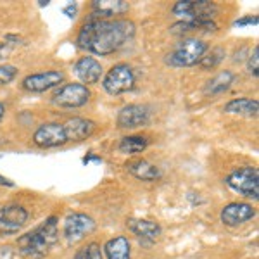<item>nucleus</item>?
<instances>
[{"instance_id":"nucleus-1","label":"nucleus","mask_w":259,"mask_h":259,"mask_svg":"<svg viewBox=\"0 0 259 259\" xmlns=\"http://www.w3.org/2000/svg\"><path fill=\"white\" fill-rule=\"evenodd\" d=\"M135 35V24L128 19H104L92 14L78 33V47L95 54L111 56Z\"/></svg>"},{"instance_id":"nucleus-2","label":"nucleus","mask_w":259,"mask_h":259,"mask_svg":"<svg viewBox=\"0 0 259 259\" xmlns=\"http://www.w3.org/2000/svg\"><path fill=\"white\" fill-rule=\"evenodd\" d=\"M59 239L57 233V218L50 216L49 220H45L38 228H35L33 232L26 233V235L18 239V247L21 254L28 257L40 259L47 256L50 247Z\"/></svg>"},{"instance_id":"nucleus-3","label":"nucleus","mask_w":259,"mask_h":259,"mask_svg":"<svg viewBox=\"0 0 259 259\" xmlns=\"http://www.w3.org/2000/svg\"><path fill=\"white\" fill-rule=\"evenodd\" d=\"M206 52H207V44L204 40L187 38L175 47V50L168 56L166 62L169 66H175V68H190V66L199 64Z\"/></svg>"},{"instance_id":"nucleus-4","label":"nucleus","mask_w":259,"mask_h":259,"mask_svg":"<svg viewBox=\"0 0 259 259\" xmlns=\"http://www.w3.org/2000/svg\"><path fill=\"white\" fill-rule=\"evenodd\" d=\"M173 14L178 16L182 23L212 21L216 14V6L209 0H182L175 4Z\"/></svg>"},{"instance_id":"nucleus-5","label":"nucleus","mask_w":259,"mask_h":259,"mask_svg":"<svg viewBox=\"0 0 259 259\" xmlns=\"http://www.w3.org/2000/svg\"><path fill=\"white\" fill-rule=\"evenodd\" d=\"M225 183L232 190L239 192L240 195L247 199H257L259 197V171L252 166L239 168L233 173H230Z\"/></svg>"},{"instance_id":"nucleus-6","label":"nucleus","mask_w":259,"mask_h":259,"mask_svg":"<svg viewBox=\"0 0 259 259\" xmlns=\"http://www.w3.org/2000/svg\"><path fill=\"white\" fill-rule=\"evenodd\" d=\"M133 85H135V73L128 64H116L114 68L107 71L102 81L104 90L109 95H121L132 90Z\"/></svg>"},{"instance_id":"nucleus-7","label":"nucleus","mask_w":259,"mask_h":259,"mask_svg":"<svg viewBox=\"0 0 259 259\" xmlns=\"http://www.w3.org/2000/svg\"><path fill=\"white\" fill-rule=\"evenodd\" d=\"M90 97L92 94L85 85H81V83H68V85L61 87L54 94L52 100L59 107H69V109H73V107L85 106L90 100Z\"/></svg>"},{"instance_id":"nucleus-8","label":"nucleus","mask_w":259,"mask_h":259,"mask_svg":"<svg viewBox=\"0 0 259 259\" xmlns=\"http://www.w3.org/2000/svg\"><path fill=\"white\" fill-rule=\"evenodd\" d=\"M95 221L83 212H73L64 221V237L68 242H80L95 230Z\"/></svg>"},{"instance_id":"nucleus-9","label":"nucleus","mask_w":259,"mask_h":259,"mask_svg":"<svg viewBox=\"0 0 259 259\" xmlns=\"http://www.w3.org/2000/svg\"><path fill=\"white\" fill-rule=\"evenodd\" d=\"M28 212L23 206L9 204L0 209V235H14L26 225Z\"/></svg>"},{"instance_id":"nucleus-10","label":"nucleus","mask_w":259,"mask_h":259,"mask_svg":"<svg viewBox=\"0 0 259 259\" xmlns=\"http://www.w3.org/2000/svg\"><path fill=\"white\" fill-rule=\"evenodd\" d=\"M33 142L41 149H52V147L64 145L68 139H66V132L62 124L45 123L36 128V132L33 133Z\"/></svg>"},{"instance_id":"nucleus-11","label":"nucleus","mask_w":259,"mask_h":259,"mask_svg":"<svg viewBox=\"0 0 259 259\" xmlns=\"http://www.w3.org/2000/svg\"><path fill=\"white\" fill-rule=\"evenodd\" d=\"M150 119V109L142 104H130L118 114V126L123 130H133L147 124Z\"/></svg>"},{"instance_id":"nucleus-12","label":"nucleus","mask_w":259,"mask_h":259,"mask_svg":"<svg viewBox=\"0 0 259 259\" xmlns=\"http://www.w3.org/2000/svg\"><path fill=\"white\" fill-rule=\"evenodd\" d=\"M64 81V74L61 71H44V73L30 74L23 80V89L33 94H40V92L50 90L54 87L61 85Z\"/></svg>"},{"instance_id":"nucleus-13","label":"nucleus","mask_w":259,"mask_h":259,"mask_svg":"<svg viewBox=\"0 0 259 259\" xmlns=\"http://www.w3.org/2000/svg\"><path fill=\"white\" fill-rule=\"evenodd\" d=\"M256 216V209L245 202H232L221 211V221L227 227H239Z\"/></svg>"},{"instance_id":"nucleus-14","label":"nucleus","mask_w":259,"mask_h":259,"mask_svg":"<svg viewBox=\"0 0 259 259\" xmlns=\"http://www.w3.org/2000/svg\"><path fill=\"white\" fill-rule=\"evenodd\" d=\"M74 73H76V76L85 83V87L94 85V83H97L100 80V76H102V66H100V62L95 59V57L85 56L74 64Z\"/></svg>"},{"instance_id":"nucleus-15","label":"nucleus","mask_w":259,"mask_h":259,"mask_svg":"<svg viewBox=\"0 0 259 259\" xmlns=\"http://www.w3.org/2000/svg\"><path fill=\"white\" fill-rule=\"evenodd\" d=\"M62 126H64L68 142H80V140L89 139L92 133H94L95 123L85 118H73V119L66 121Z\"/></svg>"},{"instance_id":"nucleus-16","label":"nucleus","mask_w":259,"mask_h":259,"mask_svg":"<svg viewBox=\"0 0 259 259\" xmlns=\"http://www.w3.org/2000/svg\"><path fill=\"white\" fill-rule=\"evenodd\" d=\"M92 9H94V16L109 19L112 16H121L128 12L130 4L124 0H95L92 4Z\"/></svg>"},{"instance_id":"nucleus-17","label":"nucleus","mask_w":259,"mask_h":259,"mask_svg":"<svg viewBox=\"0 0 259 259\" xmlns=\"http://www.w3.org/2000/svg\"><path fill=\"white\" fill-rule=\"evenodd\" d=\"M128 227L144 242H156L157 237H161V227L149 220H130Z\"/></svg>"},{"instance_id":"nucleus-18","label":"nucleus","mask_w":259,"mask_h":259,"mask_svg":"<svg viewBox=\"0 0 259 259\" xmlns=\"http://www.w3.org/2000/svg\"><path fill=\"white\" fill-rule=\"evenodd\" d=\"M225 112L228 114H239V116H245V118H256L259 112V102L254 99H233L225 106Z\"/></svg>"},{"instance_id":"nucleus-19","label":"nucleus","mask_w":259,"mask_h":259,"mask_svg":"<svg viewBox=\"0 0 259 259\" xmlns=\"http://www.w3.org/2000/svg\"><path fill=\"white\" fill-rule=\"evenodd\" d=\"M126 171L132 173L135 178L144 180V182H154V180H157L161 177L159 168H156V166L150 164V162L145 159H137V161L128 162Z\"/></svg>"},{"instance_id":"nucleus-20","label":"nucleus","mask_w":259,"mask_h":259,"mask_svg":"<svg viewBox=\"0 0 259 259\" xmlns=\"http://www.w3.org/2000/svg\"><path fill=\"white\" fill-rule=\"evenodd\" d=\"M104 254L107 259H130V242L126 237H114L104 245Z\"/></svg>"},{"instance_id":"nucleus-21","label":"nucleus","mask_w":259,"mask_h":259,"mask_svg":"<svg viewBox=\"0 0 259 259\" xmlns=\"http://www.w3.org/2000/svg\"><path fill=\"white\" fill-rule=\"evenodd\" d=\"M235 80V74L232 71H221V73L216 74L212 80L207 81L206 85V94L209 95H218V94H223L230 89V85Z\"/></svg>"},{"instance_id":"nucleus-22","label":"nucleus","mask_w":259,"mask_h":259,"mask_svg":"<svg viewBox=\"0 0 259 259\" xmlns=\"http://www.w3.org/2000/svg\"><path fill=\"white\" fill-rule=\"evenodd\" d=\"M149 142L145 137H139V135H133V137H124L119 144V150L123 154H139L144 152L147 149Z\"/></svg>"},{"instance_id":"nucleus-23","label":"nucleus","mask_w":259,"mask_h":259,"mask_svg":"<svg viewBox=\"0 0 259 259\" xmlns=\"http://www.w3.org/2000/svg\"><path fill=\"white\" fill-rule=\"evenodd\" d=\"M225 57V50L223 49H212L211 52H206L204 57L200 59V68L202 69H212L214 66H218Z\"/></svg>"},{"instance_id":"nucleus-24","label":"nucleus","mask_w":259,"mask_h":259,"mask_svg":"<svg viewBox=\"0 0 259 259\" xmlns=\"http://www.w3.org/2000/svg\"><path fill=\"white\" fill-rule=\"evenodd\" d=\"M73 259H104V256H102V250H100V245L92 242V244L85 245L83 249L78 250Z\"/></svg>"},{"instance_id":"nucleus-25","label":"nucleus","mask_w":259,"mask_h":259,"mask_svg":"<svg viewBox=\"0 0 259 259\" xmlns=\"http://www.w3.org/2000/svg\"><path fill=\"white\" fill-rule=\"evenodd\" d=\"M16 74H18V68H16V66H11V64L0 66V85L11 83L16 78Z\"/></svg>"},{"instance_id":"nucleus-26","label":"nucleus","mask_w":259,"mask_h":259,"mask_svg":"<svg viewBox=\"0 0 259 259\" xmlns=\"http://www.w3.org/2000/svg\"><path fill=\"white\" fill-rule=\"evenodd\" d=\"M257 62H259V47L256 45V47H254V50H252V54H250V57H249V71L254 74V76H257V74H259Z\"/></svg>"},{"instance_id":"nucleus-27","label":"nucleus","mask_w":259,"mask_h":259,"mask_svg":"<svg viewBox=\"0 0 259 259\" xmlns=\"http://www.w3.org/2000/svg\"><path fill=\"white\" fill-rule=\"evenodd\" d=\"M259 23V19H257V16H245V18H242V19H237L235 23H233V26H249V24H257Z\"/></svg>"},{"instance_id":"nucleus-28","label":"nucleus","mask_w":259,"mask_h":259,"mask_svg":"<svg viewBox=\"0 0 259 259\" xmlns=\"http://www.w3.org/2000/svg\"><path fill=\"white\" fill-rule=\"evenodd\" d=\"M78 12V6L76 4H69L68 7H64V14H68V18H74Z\"/></svg>"},{"instance_id":"nucleus-29","label":"nucleus","mask_w":259,"mask_h":259,"mask_svg":"<svg viewBox=\"0 0 259 259\" xmlns=\"http://www.w3.org/2000/svg\"><path fill=\"white\" fill-rule=\"evenodd\" d=\"M0 185H6V187H12L14 183L11 182V180H7V178H4L2 175H0Z\"/></svg>"},{"instance_id":"nucleus-30","label":"nucleus","mask_w":259,"mask_h":259,"mask_svg":"<svg viewBox=\"0 0 259 259\" xmlns=\"http://www.w3.org/2000/svg\"><path fill=\"white\" fill-rule=\"evenodd\" d=\"M4 112H6V107H4V104L0 102V119L4 118Z\"/></svg>"}]
</instances>
